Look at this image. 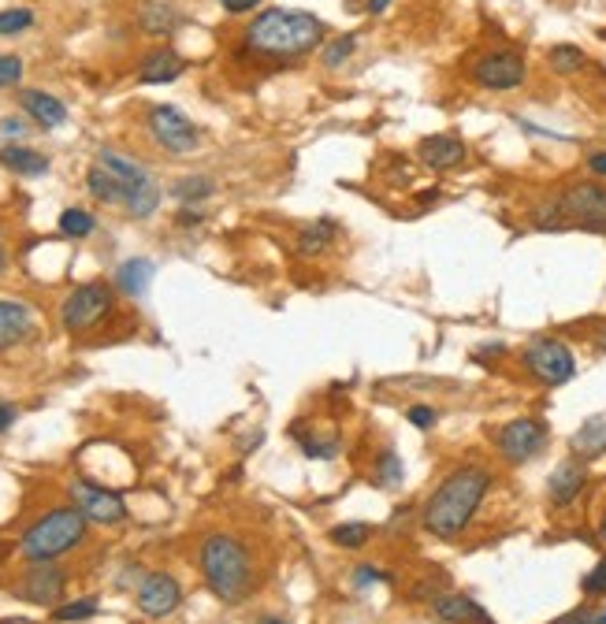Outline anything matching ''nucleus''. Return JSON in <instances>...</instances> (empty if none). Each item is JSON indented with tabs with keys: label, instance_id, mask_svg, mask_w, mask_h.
<instances>
[{
	"label": "nucleus",
	"instance_id": "1",
	"mask_svg": "<svg viewBox=\"0 0 606 624\" xmlns=\"http://www.w3.org/2000/svg\"><path fill=\"white\" fill-rule=\"evenodd\" d=\"M324 34L328 26L320 23L313 12L302 8H268L257 19H250L242 45L257 56H272V60H298L305 52L324 49Z\"/></svg>",
	"mask_w": 606,
	"mask_h": 624
},
{
	"label": "nucleus",
	"instance_id": "2",
	"mask_svg": "<svg viewBox=\"0 0 606 624\" xmlns=\"http://www.w3.org/2000/svg\"><path fill=\"white\" fill-rule=\"evenodd\" d=\"M491 491V472L480 465L454 468L447 480L435 487V494L424 506V528L439 539H454L473 524L476 509L484 506Z\"/></svg>",
	"mask_w": 606,
	"mask_h": 624
},
{
	"label": "nucleus",
	"instance_id": "3",
	"mask_svg": "<svg viewBox=\"0 0 606 624\" xmlns=\"http://www.w3.org/2000/svg\"><path fill=\"white\" fill-rule=\"evenodd\" d=\"M201 572H205V584L220 602H242L246 591L253 584L250 569V550L238 543L235 535L216 532L201 543Z\"/></svg>",
	"mask_w": 606,
	"mask_h": 624
},
{
	"label": "nucleus",
	"instance_id": "4",
	"mask_svg": "<svg viewBox=\"0 0 606 624\" xmlns=\"http://www.w3.org/2000/svg\"><path fill=\"white\" fill-rule=\"evenodd\" d=\"M86 513L79 506H60L53 513H45L41 520H34L27 528V535L19 539V554L30 561V565H45V561L64 558L67 550L86 539Z\"/></svg>",
	"mask_w": 606,
	"mask_h": 624
},
{
	"label": "nucleus",
	"instance_id": "5",
	"mask_svg": "<svg viewBox=\"0 0 606 624\" xmlns=\"http://www.w3.org/2000/svg\"><path fill=\"white\" fill-rule=\"evenodd\" d=\"M532 220L540 231H554V227H588V231H606V186L599 182H573L558 197L543 201Z\"/></svg>",
	"mask_w": 606,
	"mask_h": 624
},
{
	"label": "nucleus",
	"instance_id": "6",
	"mask_svg": "<svg viewBox=\"0 0 606 624\" xmlns=\"http://www.w3.org/2000/svg\"><path fill=\"white\" fill-rule=\"evenodd\" d=\"M97 164L112 175V179L123 186V208L131 212L134 220H145V216H153L160 205V186L149 179V171L131 160V156L116 153V149H101L97 153Z\"/></svg>",
	"mask_w": 606,
	"mask_h": 624
},
{
	"label": "nucleus",
	"instance_id": "7",
	"mask_svg": "<svg viewBox=\"0 0 606 624\" xmlns=\"http://www.w3.org/2000/svg\"><path fill=\"white\" fill-rule=\"evenodd\" d=\"M521 361L543 387H562L577 376V357L562 338H532L521 353Z\"/></svg>",
	"mask_w": 606,
	"mask_h": 624
},
{
	"label": "nucleus",
	"instance_id": "8",
	"mask_svg": "<svg viewBox=\"0 0 606 624\" xmlns=\"http://www.w3.org/2000/svg\"><path fill=\"white\" fill-rule=\"evenodd\" d=\"M112 286L108 283H82L75 286L71 294L64 298V309H60V320L71 335H82V331H90L105 320L108 312H112Z\"/></svg>",
	"mask_w": 606,
	"mask_h": 624
},
{
	"label": "nucleus",
	"instance_id": "9",
	"mask_svg": "<svg viewBox=\"0 0 606 624\" xmlns=\"http://www.w3.org/2000/svg\"><path fill=\"white\" fill-rule=\"evenodd\" d=\"M469 75H473V82L476 86H484V90L510 93V90H521V86H525L528 64L517 49H495V52H484V56L469 67Z\"/></svg>",
	"mask_w": 606,
	"mask_h": 624
},
{
	"label": "nucleus",
	"instance_id": "10",
	"mask_svg": "<svg viewBox=\"0 0 606 624\" xmlns=\"http://www.w3.org/2000/svg\"><path fill=\"white\" fill-rule=\"evenodd\" d=\"M145 127L153 134V142H157L160 149H168V153L183 156V153H194L201 145L198 127H194L175 104H153L149 116H145Z\"/></svg>",
	"mask_w": 606,
	"mask_h": 624
},
{
	"label": "nucleus",
	"instance_id": "11",
	"mask_svg": "<svg viewBox=\"0 0 606 624\" xmlns=\"http://www.w3.org/2000/svg\"><path fill=\"white\" fill-rule=\"evenodd\" d=\"M495 446H499V454L510 465H525V461H532L547 446V424L536 420V416H517V420L499 428Z\"/></svg>",
	"mask_w": 606,
	"mask_h": 624
},
{
	"label": "nucleus",
	"instance_id": "12",
	"mask_svg": "<svg viewBox=\"0 0 606 624\" xmlns=\"http://www.w3.org/2000/svg\"><path fill=\"white\" fill-rule=\"evenodd\" d=\"M71 498H75V506H79L82 513H86V520H93V524H119V520H127V502H123L116 491L101 487V483L75 480L71 483Z\"/></svg>",
	"mask_w": 606,
	"mask_h": 624
},
{
	"label": "nucleus",
	"instance_id": "13",
	"mask_svg": "<svg viewBox=\"0 0 606 624\" xmlns=\"http://www.w3.org/2000/svg\"><path fill=\"white\" fill-rule=\"evenodd\" d=\"M179 602H183V587L175 576L168 572H149L138 587V610L149 617V621H160V617H168V613L179 610Z\"/></svg>",
	"mask_w": 606,
	"mask_h": 624
},
{
	"label": "nucleus",
	"instance_id": "14",
	"mask_svg": "<svg viewBox=\"0 0 606 624\" xmlns=\"http://www.w3.org/2000/svg\"><path fill=\"white\" fill-rule=\"evenodd\" d=\"M64 584V572L56 569L53 561H45V565H34L27 576H19V584L12 591L23 602H34V606H56L60 595H64Z\"/></svg>",
	"mask_w": 606,
	"mask_h": 624
},
{
	"label": "nucleus",
	"instance_id": "15",
	"mask_svg": "<svg viewBox=\"0 0 606 624\" xmlns=\"http://www.w3.org/2000/svg\"><path fill=\"white\" fill-rule=\"evenodd\" d=\"M417 156H421L424 168L432 171H454L469 160V149L458 134H428L417 142Z\"/></svg>",
	"mask_w": 606,
	"mask_h": 624
},
{
	"label": "nucleus",
	"instance_id": "16",
	"mask_svg": "<svg viewBox=\"0 0 606 624\" xmlns=\"http://www.w3.org/2000/svg\"><path fill=\"white\" fill-rule=\"evenodd\" d=\"M584 483H588V468H584V461H580V457H569V461H562V465L551 472L547 494H551V502L558 509L573 506V502L580 498V491H584Z\"/></svg>",
	"mask_w": 606,
	"mask_h": 624
},
{
	"label": "nucleus",
	"instance_id": "17",
	"mask_svg": "<svg viewBox=\"0 0 606 624\" xmlns=\"http://www.w3.org/2000/svg\"><path fill=\"white\" fill-rule=\"evenodd\" d=\"M183 71H186L183 56L175 49H168V45H160V49H153L142 64H138V82H142V86H168V82H175Z\"/></svg>",
	"mask_w": 606,
	"mask_h": 624
},
{
	"label": "nucleus",
	"instance_id": "18",
	"mask_svg": "<svg viewBox=\"0 0 606 624\" xmlns=\"http://www.w3.org/2000/svg\"><path fill=\"white\" fill-rule=\"evenodd\" d=\"M19 104L41 130H56L67 123V104L45 90H19Z\"/></svg>",
	"mask_w": 606,
	"mask_h": 624
},
{
	"label": "nucleus",
	"instance_id": "19",
	"mask_svg": "<svg viewBox=\"0 0 606 624\" xmlns=\"http://www.w3.org/2000/svg\"><path fill=\"white\" fill-rule=\"evenodd\" d=\"M34 331V309L27 301H0V350H12Z\"/></svg>",
	"mask_w": 606,
	"mask_h": 624
},
{
	"label": "nucleus",
	"instance_id": "20",
	"mask_svg": "<svg viewBox=\"0 0 606 624\" xmlns=\"http://www.w3.org/2000/svg\"><path fill=\"white\" fill-rule=\"evenodd\" d=\"M432 613H435V621H447V624H495L480 602H473V598H465V595L432 598Z\"/></svg>",
	"mask_w": 606,
	"mask_h": 624
},
{
	"label": "nucleus",
	"instance_id": "21",
	"mask_svg": "<svg viewBox=\"0 0 606 624\" xmlns=\"http://www.w3.org/2000/svg\"><path fill=\"white\" fill-rule=\"evenodd\" d=\"M138 26L149 38H172L175 30L183 26V15L175 12L172 4H164V0H149V4L138 8Z\"/></svg>",
	"mask_w": 606,
	"mask_h": 624
},
{
	"label": "nucleus",
	"instance_id": "22",
	"mask_svg": "<svg viewBox=\"0 0 606 624\" xmlns=\"http://www.w3.org/2000/svg\"><path fill=\"white\" fill-rule=\"evenodd\" d=\"M153 275H157V264L149 257H131L123 260L116 268V290H123V294H131V298H142L145 290H149V283H153Z\"/></svg>",
	"mask_w": 606,
	"mask_h": 624
},
{
	"label": "nucleus",
	"instance_id": "23",
	"mask_svg": "<svg viewBox=\"0 0 606 624\" xmlns=\"http://www.w3.org/2000/svg\"><path fill=\"white\" fill-rule=\"evenodd\" d=\"M0 164L8 171H15V175H27V179H38V175H45L49 171V156L34 153V149H27V145H4L0 149Z\"/></svg>",
	"mask_w": 606,
	"mask_h": 624
},
{
	"label": "nucleus",
	"instance_id": "24",
	"mask_svg": "<svg viewBox=\"0 0 606 624\" xmlns=\"http://www.w3.org/2000/svg\"><path fill=\"white\" fill-rule=\"evenodd\" d=\"M335 238H339V227H335V220H328V216L305 223L302 234H298V253H302V257H320V253H328Z\"/></svg>",
	"mask_w": 606,
	"mask_h": 624
},
{
	"label": "nucleus",
	"instance_id": "25",
	"mask_svg": "<svg viewBox=\"0 0 606 624\" xmlns=\"http://www.w3.org/2000/svg\"><path fill=\"white\" fill-rule=\"evenodd\" d=\"M86 190H90L101 205H123V186H119L101 164H93V168L86 171Z\"/></svg>",
	"mask_w": 606,
	"mask_h": 624
},
{
	"label": "nucleus",
	"instance_id": "26",
	"mask_svg": "<svg viewBox=\"0 0 606 624\" xmlns=\"http://www.w3.org/2000/svg\"><path fill=\"white\" fill-rule=\"evenodd\" d=\"M294 439L302 442L305 457H317V461H328V457H335V454H339V439H335V431H331V435H324V439H320L317 431H305L302 424H294Z\"/></svg>",
	"mask_w": 606,
	"mask_h": 624
},
{
	"label": "nucleus",
	"instance_id": "27",
	"mask_svg": "<svg viewBox=\"0 0 606 624\" xmlns=\"http://www.w3.org/2000/svg\"><path fill=\"white\" fill-rule=\"evenodd\" d=\"M573 450L584 457L606 454V420H588V424L573 435Z\"/></svg>",
	"mask_w": 606,
	"mask_h": 624
},
{
	"label": "nucleus",
	"instance_id": "28",
	"mask_svg": "<svg viewBox=\"0 0 606 624\" xmlns=\"http://www.w3.org/2000/svg\"><path fill=\"white\" fill-rule=\"evenodd\" d=\"M547 64L554 67V75H577V71L588 67V56H584V49H577V45H554V49L547 52Z\"/></svg>",
	"mask_w": 606,
	"mask_h": 624
},
{
	"label": "nucleus",
	"instance_id": "29",
	"mask_svg": "<svg viewBox=\"0 0 606 624\" xmlns=\"http://www.w3.org/2000/svg\"><path fill=\"white\" fill-rule=\"evenodd\" d=\"M216 186H212V179H205V175H186V179H179L172 186V197L175 201H183V205H198V201H205V197L212 194Z\"/></svg>",
	"mask_w": 606,
	"mask_h": 624
},
{
	"label": "nucleus",
	"instance_id": "30",
	"mask_svg": "<svg viewBox=\"0 0 606 624\" xmlns=\"http://www.w3.org/2000/svg\"><path fill=\"white\" fill-rule=\"evenodd\" d=\"M372 528L369 524H361V520H346V524H335L331 528V543L343 546V550H361V546L369 543Z\"/></svg>",
	"mask_w": 606,
	"mask_h": 624
},
{
	"label": "nucleus",
	"instance_id": "31",
	"mask_svg": "<svg viewBox=\"0 0 606 624\" xmlns=\"http://www.w3.org/2000/svg\"><path fill=\"white\" fill-rule=\"evenodd\" d=\"M93 227H97V220H93L86 208H64V212H60V231H64L67 238H90Z\"/></svg>",
	"mask_w": 606,
	"mask_h": 624
},
{
	"label": "nucleus",
	"instance_id": "32",
	"mask_svg": "<svg viewBox=\"0 0 606 624\" xmlns=\"http://www.w3.org/2000/svg\"><path fill=\"white\" fill-rule=\"evenodd\" d=\"M354 52H357V34H339V38L328 41L320 49V60H324V67H343Z\"/></svg>",
	"mask_w": 606,
	"mask_h": 624
},
{
	"label": "nucleus",
	"instance_id": "33",
	"mask_svg": "<svg viewBox=\"0 0 606 624\" xmlns=\"http://www.w3.org/2000/svg\"><path fill=\"white\" fill-rule=\"evenodd\" d=\"M30 26H34V12H30V8H4V12H0V38L23 34Z\"/></svg>",
	"mask_w": 606,
	"mask_h": 624
},
{
	"label": "nucleus",
	"instance_id": "34",
	"mask_svg": "<svg viewBox=\"0 0 606 624\" xmlns=\"http://www.w3.org/2000/svg\"><path fill=\"white\" fill-rule=\"evenodd\" d=\"M93 613H97V598H79V602H64V606H60L53 617H56V621L71 624V621H90Z\"/></svg>",
	"mask_w": 606,
	"mask_h": 624
},
{
	"label": "nucleus",
	"instance_id": "35",
	"mask_svg": "<svg viewBox=\"0 0 606 624\" xmlns=\"http://www.w3.org/2000/svg\"><path fill=\"white\" fill-rule=\"evenodd\" d=\"M376 483H383V487H398L402 483V461H398V454H383L376 461Z\"/></svg>",
	"mask_w": 606,
	"mask_h": 624
},
{
	"label": "nucleus",
	"instance_id": "36",
	"mask_svg": "<svg viewBox=\"0 0 606 624\" xmlns=\"http://www.w3.org/2000/svg\"><path fill=\"white\" fill-rule=\"evenodd\" d=\"M580 591L584 595H592V598H603L606 595V558L603 561H595V569L580 580Z\"/></svg>",
	"mask_w": 606,
	"mask_h": 624
},
{
	"label": "nucleus",
	"instance_id": "37",
	"mask_svg": "<svg viewBox=\"0 0 606 624\" xmlns=\"http://www.w3.org/2000/svg\"><path fill=\"white\" fill-rule=\"evenodd\" d=\"M551 624H606V606L603 610H592V606H584V610H569L566 617H554Z\"/></svg>",
	"mask_w": 606,
	"mask_h": 624
},
{
	"label": "nucleus",
	"instance_id": "38",
	"mask_svg": "<svg viewBox=\"0 0 606 624\" xmlns=\"http://www.w3.org/2000/svg\"><path fill=\"white\" fill-rule=\"evenodd\" d=\"M406 420L413 424L417 431H428V428H435V420H439V413H435L432 405H413L406 413Z\"/></svg>",
	"mask_w": 606,
	"mask_h": 624
},
{
	"label": "nucleus",
	"instance_id": "39",
	"mask_svg": "<svg viewBox=\"0 0 606 624\" xmlns=\"http://www.w3.org/2000/svg\"><path fill=\"white\" fill-rule=\"evenodd\" d=\"M23 78V60L19 56H0V86H15Z\"/></svg>",
	"mask_w": 606,
	"mask_h": 624
},
{
	"label": "nucleus",
	"instance_id": "40",
	"mask_svg": "<svg viewBox=\"0 0 606 624\" xmlns=\"http://www.w3.org/2000/svg\"><path fill=\"white\" fill-rule=\"evenodd\" d=\"M376 580H387V572H380L376 565H357L354 569V587H372Z\"/></svg>",
	"mask_w": 606,
	"mask_h": 624
},
{
	"label": "nucleus",
	"instance_id": "41",
	"mask_svg": "<svg viewBox=\"0 0 606 624\" xmlns=\"http://www.w3.org/2000/svg\"><path fill=\"white\" fill-rule=\"evenodd\" d=\"M23 134H27V123H23V119H15V116L0 119V138H4V142H15V138H23Z\"/></svg>",
	"mask_w": 606,
	"mask_h": 624
},
{
	"label": "nucleus",
	"instance_id": "42",
	"mask_svg": "<svg viewBox=\"0 0 606 624\" xmlns=\"http://www.w3.org/2000/svg\"><path fill=\"white\" fill-rule=\"evenodd\" d=\"M257 4H261V0H220V8L231 15H246V12H253Z\"/></svg>",
	"mask_w": 606,
	"mask_h": 624
},
{
	"label": "nucleus",
	"instance_id": "43",
	"mask_svg": "<svg viewBox=\"0 0 606 624\" xmlns=\"http://www.w3.org/2000/svg\"><path fill=\"white\" fill-rule=\"evenodd\" d=\"M588 171H592L595 179H606V149H599V153L588 156Z\"/></svg>",
	"mask_w": 606,
	"mask_h": 624
},
{
	"label": "nucleus",
	"instance_id": "44",
	"mask_svg": "<svg viewBox=\"0 0 606 624\" xmlns=\"http://www.w3.org/2000/svg\"><path fill=\"white\" fill-rule=\"evenodd\" d=\"M15 405L12 402H0V435H4V431H12V424H15Z\"/></svg>",
	"mask_w": 606,
	"mask_h": 624
},
{
	"label": "nucleus",
	"instance_id": "45",
	"mask_svg": "<svg viewBox=\"0 0 606 624\" xmlns=\"http://www.w3.org/2000/svg\"><path fill=\"white\" fill-rule=\"evenodd\" d=\"M179 223H183V227H198L201 212H198V208H183V212H179Z\"/></svg>",
	"mask_w": 606,
	"mask_h": 624
},
{
	"label": "nucleus",
	"instance_id": "46",
	"mask_svg": "<svg viewBox=\"0 0 606 624\" xmlns=\"http://www.w3.org/2000/svg\"><path fill=\"white\" fill-rule=\"evenodd\" d=\"M391 4H395V0H365V12H369V15H383L387 8H391Z\"/></svg>",
	"mask_w": 606,
	"mask_h": 624
},
{
	"label": "nucleus",
	"instance_id": "47",
	"mask_svg": "<svg viewBox=\"0 0 606 624\" xmlns=\"http://www.w3.org/2000/svg\"><path fill=\"white\" fill-rule=\"evenodd\" d=\"M502 353H506V342H491V346H484L476 357H502Z\"/></svg>",
	"mask_w": 606,
	"mask_h": 624
},
{
	"label": "nucleus",
	"instance_id": "48",
	"mask_svg": "<svg viewBox=\"0 0 606 624\" xmlns=\"http://www.w3.org/2000/svg\"><path fill=\"white\" fill-rule=\"evenodd\" d=\"M599 539H603V543H606V513H603V517H599Z\"/></svg>",
	"mask_w": 606,
	"mask_h": 624
},
{
	"label": "nucleus",
	"instance_id": "49",
	"mask_svg": "<svg viewBox=\"0 0 606 624\" xmlns=\"http://www.w3.org/2000/svg\"><path fill=\"white\" fill-rule=\"evenodd\" d=\"M8 268V253H4V246H0V272Z\"/></svg>",
	"mask_w": 606,
	"mask_h": 624
},
{
	"label": "nucleus",
	"instance_id": "50",
	"mask_svg": "<svg viewBox=\"0 0 606 624\" xmlns=\"http://www.w3.org/2000/svg\"><path fill=\"white\" fill-rule=\"evenodd\" d=\"M257 624H287V621H279V617H261Z\"/></svg>",
	"mask_w": 606,
	"mask_h": 624
},
{
	"label": "nucleus",
	"instance_id": "51",
	"mask_svg": "<svg viewBox=\"0 0 606 624\" xmlns=\"http://www.w3.org/2000/svg\"><path fill=\"white\" fill-rule=\"evenodd\" d=\"M595 346H599V350H606V327H603V335L595 338Z\"/></svg>",
	"mask_w": 606,
	"mask_h": 624
},
{
	"label": "nucleus",
	"instance_id": "52",
	"mask_svg": "<svg viewBox=\"0 0 606 624\" xmlns=\"http://www.w3.org/2000/svg\"><path fill=\"white\" fill-rule=\"evenodd\" d=\"M346 4H350V8H354V4H357V0H346Z\"/></svg>",
	"mask_w": 606,
	"mask_h": 624
}]
</instances>
